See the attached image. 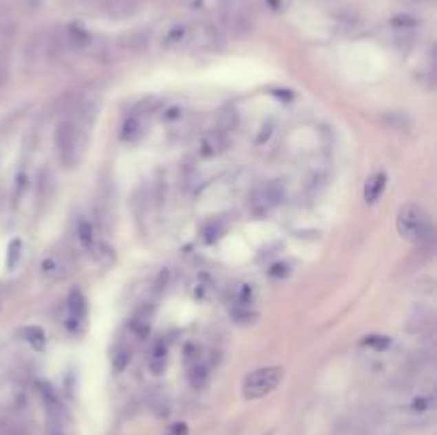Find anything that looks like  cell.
<instances>
[{
    "mask_svg": "<svg viewBox=\"0 0 437 435\" xmlns=\"http://www.w3.org/2000/svg\"><path fill=\"white\" fill-rule=\"evenodd\" d=\"M397 231L403 239L412 244H427L433 237V224L429 213L416 203H407L399 209Z\"/></svg>",
    "mask_w": 437,
    "mask_h": 435,
    "instance_id": "cell-1",
    "label": "cell"
},
{
    "mask_svg": "<svg viewBox=\"0 0 437 435\" xmlns=\"http://www.w3.org/2000/svg\"><path fill=\"white\" fill-rule=\"evenodd\" d=\"M284 380V369L281 367H265L256 369L246 380H244V397L246 399H260L269 395L271 390L279 386Z\"/></svg>",
    "mask_w": 437,
    "mask_h": 435,
    "instance_id": "cell-2",
    "label": "cell"
},
{
    "mask_svg": "<svg viewBox=\"0 0 437 435\" xmlns=\"http://www.w3.org/2000/svg\"><path fill=\"white\" fill-rule=\"evenodd\" d=\"M54 141H56L60 162L64 167H73L77 162V126L71 120L58 122Z\"/></svg>",
    "mask_w": 437,
    "mask_h": 435,
    "instance_id": "cell-3",
    "label": "cell"
},
{
    "mask_svg": "<svg viewBox=\"0 0 437 435\" xmlns=\"http://www.w3.org/2000/svg\"><path fill=\"white\" fill-rule=\"evenodd\" d=\"M284 194H286V190H284V182L275 180V182L265 184L260 190H256V194L252 197V211L256 215L267 213L269 209H273L275 205H279L284 201Z\"/></svg>",
    "mask_w": 437,
    "mask_h": 435,
    "instance_id": "cell-4",
    "label": "cell"
},
{
    "mask_svg": "<svg viewBox=\"0 0 437 435\" xmlns=\"http://www.w3.org/2000/svg\"><path fill=\"white\" fill-rule=\"evenodd\" d=\"M67 306H69V318H67V326L69 331H79V324L85 320L87 316V306H85V297L79 288H71L69 299H67Z\"/></svg>",
    "mask_w": 437,
    "mask_h": 435,
    "instance_id": "cell-5",
    "label": "cell"
},
{
    "mask_svg": "<svg viewBox=\"0 0 437 435\" xmlns=\"http://www.w3.org/2000/svg\"><path fill=\"white\" fill-rule=\"evenodd\" d=\"M386 182H388V178H386L384 171L374 173V176H371V178L367 180L365 190H363L365 201H367V203H376V201L382 197V192L386 190Z\"/></svg>",
    "mask_w": 437,
    "mask_h": 435,
    "instance_id": "cell-6",
    "label": "cell"
},
{
    "mask_svg": "<svg viewBox=\"0 0 437 435\" xmlns=\"http://www.w3.org/2000/svg\"><path fill=\"white\" fill-rule=\"evenodd\" d=\"M201 235H203V242L205 244L217 242V239L224 235V222L222 220H209V222H205Z\"/></svg>",
    "mask_w": 437,
    "mask_h": 435,
    "instance_id": "cell-7",
    "label": "cell"
},
{
    "mask_svg": "<svg viewBox=\"0 0 437 435\" xmlns=\"http://www.w3.org/2000/svg\"><path fill=\"white\" fill-rule=\"evenodd\" d=\"M41 271L45 277L50 279H56L62 275V260L56 256V254H50L47 258H43V263H41Z\"/></svg>",
    "mask_w": 437,
    "mask_h": 435,
    "instance_id": "cell-8",
    "label": "cell"
},
{
    "mask_svg": "<svg viewBox=\"0 0 437 435\" xmlns=\"http://www.w3.org/2000/svg\"><path fill=\"white\" fill-rule=\"evenodd\" d=\"M188 34H190L188 26H175V28H171V30L167 32V36H164V41H162V45H167V47H180L182 43H186Z\"/></svg>",
    "mask_w": 437,
    "mask_h": 435,
    "instance_id": "cell-9",
    "label": "cell"
},
{
    "mask_svg": "<svg viewBox=\"0 0 437 435\" xmlns=\"http://www.w3.org/2000/svg\"><path fill=\"white\" fill-rule=\"evenodd\" d=\"M209 378V372H207V367L205 365H199V363H194L190 365V372H188V380L194 388H203L205 382Z\"/></svg>",
    "mask_w": 437,
    "mask_h": 435,
    "instance_id": "cell-10",
    "label": "cell"
},
{
    "mask_svg": "<svg viewBox=\"0 0 437 435\" xmlns=\"http://www.w3.org/2000/svg\"><path fill=\"white\" fill-rule=\"evenodd\" d=\"M130 357H133V352H130V348H126V346H118L116 350H114V354H111V365H114V369H116L118 374L124 372V369L128 367Z\"/></svg>",
    "mask_w": 437,
    "mask_h": 435,
    "instance_id": "cell-11",
    "label": "cell"
},
{
    "mask_svg": "<svg viewBox=\"0 0 437 435\" xmlns=\"http://www.w3.org/2000/svg\"><path fill=\"white\" fill-rule=\"evenodd\" d=\"M26 335V341L34 348L36 352L45 350V333H43L41 326H28V329L24 331Z\"/></svg>",
    "mask_w": 437,
    "mask_h": 435,
    "instance_id": "cell-12",
    "label": "cell"
},
{
    "mask_svg": "<svg viewBox=\"0 0 437 435\" xmlns=\"http://www.w3.org/2000/svg\"><path fill=\"white\" fill-rule=\"evenodd\" d=\"M139 135H141V122H139V118L137 116L128 118L124 122V126H122V139L124 141H135Z\"/></svg>",
    "mask_w": 437,
    "mask_h": 435,
    "instance_id": "cell-13",
    "label": "cell"
},
{
    "mask_svg": "<svg viewBox=\"0 0 437 435\" xmlns=\"http://www.w3.org/2000/svg\"><path fill=\"white\" fill-rule=\"evenodd\" d=\"M77 237H79V242L85 246V248H90L92 244H94V229H92V224L87 222V220H79L77 222Z\"/></svg>",
    "mask_w": 437,
    "mask_h": 435,
    "instance_id": "cell-14",
    "label": "cell"
},
{
    "mask_svg": "<svg viewBox=\"0 0 437 435\" xmlns=\"http://www.w3.org/2000/svg\"><path fill=\"white\" fill-rule=\"evenodd\" d=\"M363 346H367V348H374V350H386V348L390 346V339L386 337V335H369V337H365L363 339Z\"/></svg>",
    "mask_w": 437,
    "mask_h": 435,
    "instance_id": "cell-15",
    "label": "cell"
},
{
    "mask_svg": "<svg viewBox=\"0 0 437 435\" xmlns=\"http://www.w3.org/2000/svg\"><path fill=\"white\" fill-rule=\"evenodd\" d=\"M21 256V242L19 239H13V242L9 244V254H7V267L13 269L17 265V260Z\"/></svg>",
    "mask_w": 437,
    "mask_h": 435,
    "instance_id": "cell-16",
    "label": "cell"
},
{
    "mask_svg": "<svg viewBox=\"0 0 437 435\" xmlns=\"http://www.w3.org/2000/svg\"><path fill=\"white\" fill-rule=\"evenodd\" d=\"M269 275L273 279H284V277H288L290 275V265L288 263H275L271 269H269Z\"/></svg>",
    "mask_w": 437,
    "mask_h": 435,
    "instance_id": "cell-17",
    "label": "cell"
},
{
    "mask_svg": "<svg viewBox=\"0 0 437 435\" xmlns=\"http://www.w3.org/2000/svg\"><path fill=\"white\" fill-rule=\"evenodd\" d=\"M186 433H188L186 425H175V427H171V431L167 435H186Z\"/></svg>",
    "mask_w": 437,
    "mask_h": 435,
    "instance_id": "cell-18",
    "label": "cell"
},
{
    "mask_svg": "<svg viewBox=\"0 0 437 435\" xmlns=\"http://www.w3.org/2000/svg\"><path fill=\"white\" fill-rule=\"evenodd\" d=\"M427 403H429L427 399H416V401H414V410H416V412H425L429 407Z\"/></svg>",
    "mask_w": 437,
    "mask_h": 435,
    "instance_id": "cell-19",
    "label": "cell"
}]
</instances>
